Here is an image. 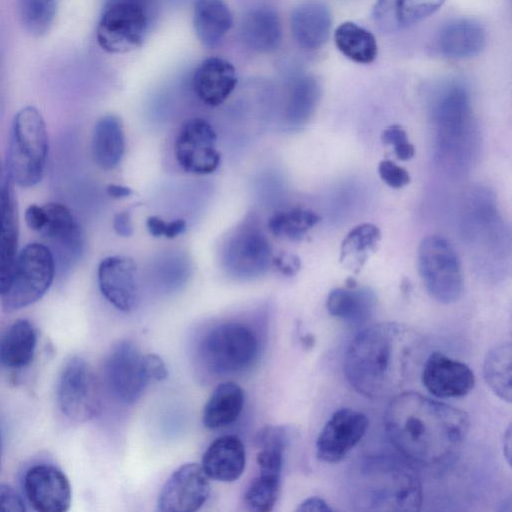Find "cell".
<instances>
[{"label": "cell", "instance_id": "obj_31", "mask_svg": "<svg viewBox=\"0 0 512 512\" xmlns=\"http://www.w3.org/2000/svg\"><path fill=\"white\" fill-rule=\"evenodd\" d=\"M244 399V391L238 384H219L204 405L203 425L208 429H219L232 424L243 409Z\"/></svg>", "mask_w": 512, "mask_h": 512}, {"label": "cell", "instance_id": "obj_25", "mask_svg": "<svg viewBox=\"0 0 512 512\" xmlns=\"http://www.w3.org/2000/svg\"><path fill=\"white\" fill-rule=\"evenodd\" d=\"M241 37L254 51H275L282 41V26L275 10L261 7L250 11L241 23Z\"/></svg>", "mask_w": 512, "mask_h": 512}, {"label": "cell", "instance_id": "obj_10", "mask_svg": "<svg viewBox=\"0 0 512 512\" xmlns=\"http://www.w3.org/2000/svg\"><path fill=\"white\" fill-rule=\"evenodd\" d=\"M56 395L61 412L75 422L89 421L101 407L96 375L81 357H72L65 363L58 378Z\"/></svg>", "mask_w": 512, "mask_h": 512}, {"label": "cell", "instance_id": "obj_50", "mask_svg": "<svg viewBox=\"0 0 512 512\" xmlns=\"http://www.w3.org/2000/svg\"><path fill=\"white\" fill-rule=\"evenodd\" d=\"M503 449L504 455L507 458L508 463H510V455H511V428L508 426L507 430L504 433L503 437Z\"/></svg>", "mask_w": 512, "mask_h": 512}, {"label": "cell", "instance_id": "obj_20", "mask_svg": "<svg viewBox=\"0 0 512 512\" xmlns=\"http://www.w3.org/2000/svg\"><path fill=\"white\" fill-rule=\"evenodd\" d=\"M487 43L484 27L469 18L454 19L443 25L435 37L439 54L451 59L471 58L480 54Z\"/></svg>", "mask_w": 512, "mask_h": 512}, {"label": "cell", "instance_id": "obj_15", "mask_svg": "<svg viewBox=\"0 0 512 512\" xmlns=\"http://www.w3.org/2000/svg\"><path fill=\"white\" fill-rule=\"evenodd\" d=\"M211 491L201 465L186 463L178 467L163 485L158 497V510L194 512L209 498Z\"/></svg>", "mask_w": 512, "mask_h": 512}, {"label": "cell", "instance_id": "obj_27", "mask_svg": "<svg viewBox=\"0 0 512 512\" xmlns=\"http://www.w3.org/2000/svg\"><path fill=\"white\" fill-rule=\"evenodd\" d=\"M375 305L376 297L371 289L355 286L333 289L326 301L330 315L352 325L365 323Z\"/></svg>", "mask_w": 512, "mask_h": 512}, {"label": "cell", "instance_id": "obj_39", "mask_svg": "<svg viewBox=\"0 0 512 512\" xmlns=\"http://www.w3.org/2000/svg\"><path fill=\"white\" fill-rule=\"evenodd\" d=\"M378 174L384 183L394 189H400L410 182L408 171L391 160L380 161Z\"/></svg>", "mask_w": 512, "mask_h": 512}, {"label": "cell", "instance_id": "obj_1", "mask_svg": "<svg viewBox=\"0 0 512 512\" xmlns=\"http://www.w3.org/2000/svg\"><path fill=\"white\" fill-rule=\"evenodd\" d=\"M421 336L412 328L385 322L359 332L347 347L343 372L350 386L370 399L392 397L418 367Z\"/></svg>", "mask_w": 512, "mask_h": 512}, {"label": "cell", "instance_id": "obj_41", "mask_svg": "<svg viewBox=\"0 0 512 512\" xmlns=\"http://www.w3.org/2000/svg\"><path fill=\"white\" fill-rule=\"evenodd\" d=\"M25 509L20 495L12 487L0 484V511L23 512Z\"/></svg>", "mask_w": 512, "mask_h": 512}, {"label": "cell", "instance_id": "obj_12", "mask_svg": "<svg viewBox=\"0 0 512 512\" xmlns=\"http://www.w3.org/2000/svg\"><path fill=\"white\" fill-rule=\"evenodd\" d=\"M104 375L110 393L125 404L135 403L151 381L146 372L144 354L126 340L111 349L105 361Z\"/></svg>", "mask_w": 512, "mask_h": 512}, {"label": "cell", "instance_id": "obj_22", "mask_svg": "<svg viewBox=\"0 0 512 512\" xmlns=\"http://www.w3.org/2000/svg\"><path fill=\"white\" fill-rule=\"evenodd\" d=\"M246 450L236 435L215 439L202 456L201 467L208 478L220 482H233L244 472Z\"/></svg>", "mask_w": 512, "mask_h": 512}, {"label": "cell", "instance_id": "obj_5", "mask_svg": "<svg viewBox=\"0 0 512 512\" xmlns=\"http://www.w3.org/2000/svg\"><path fill=\"white\" fill-rule=\"evenodd\" d=\"M48 155V135L41 113L32 106L15 115L9 136L6 170L17 185L29 188L43 177Z\"/></svg>", "mask_w": 512, "mask_h": 512}, {"label": "cell", "instance_id": "obj_4", "mask_svg": "<svg viewBox=\"0 0 512 512\" xmlns=\"http://www.w3.org/2000/svg\"><path fill=\"white\" fill-rule=\"evenodd\" d=\"M430 119L438 165L447 173H466L474 162L478 144L467 88L459 82L442 85L432 97Z\"/></svg>", "mask_w": 512, "mask_h": 512}, {"label": "cell", "instance_id": "obj_28", "mask_svg": "<svg viewBox=\"0 0 512 512\" xmlns=\"http://www.w3.org/2000/svg\"><path fill=\"white\" fill-rule=\"evenodd\" d=\"M320 97L321 86L314 76L301 75L292 81L284 105V122L289 129H299L310 120Z\"/></svg>", "mask_w": 512, "mask_h": 512}, {"label": "cell", "instance_id": "obj_21", "mask_svg": "<svg viewBox=\"0 0 512 512\" xmlns=\"http://www.w3.org/2000/svg\"><path fill=\"white\" fill-rule=\"evenodd\" d=\"M236 84L234 66L221 57H209L202 61L192 77L194 93L204 104L211 107L224 103Z\"/></svg>", "mask_w": 512, "mask_h": 512}, {"label": "cell", "instance_id": "obj_24", "mask_svg": "<svg viewBox=\"0 0 512 512\" xmlns=\"http://www.w3.org/2000/svg\"><path fill=\"white\" fill-rule=\"evenodd\" d=\"M445 0H377L373 19L379 29L392 33L406 29L436 12Z\"/></svg>", "mask_w": 512, "mask_h": 512}, {"label": "cell", "instance_id": "obj_26", "mask_svg": "<svg viewBox=\"0 0 512 512\" xmlns=\"http://www.w3.org/2000/svg\"><path fill=\"white\" fill-rule=\"evenodd\" d=\"M233 25L230 9L223 0H195L193 26L199 41L217 47Z\"/></svg>", "mask_w": 512, "mask_h": 512}, {"label": "cell", "instance_id": "obj_45", "mask_svg": "<svg viewBox=\"0 0 512 512\" xmlns=\"http://www.w3.org/2000/svg\"><path fill=\"white\" fill-rule=\"evenodd\" d=\"M113 227L120 236L128 237L132 234L131 215L129 210H124L115 215Z\"/></svg>", "mask_w": 512, "mask_h": 512}, {"label": "cell", "instance_id": "obj_11", "mask_svg": "<svg viewBox=\"0 0 512 512\" xmlns=\"http://www.w3.org/2000/svg\"><path fill=\"white\" fill-rule=\"evenodd\" d=\"M272 262V250L265 234L251 222L237 227L226 239L222 263L227 273L240 280L264 275Z\"/></svg>", "mask_w": 512, "mask_h": 512}, {"label": "cell", "instance_id": "obj_17", "mask_svg": "<svg viewBox=\"0 0 512 512\" xmlns=\"http://www.w3.org/2000/svg\"><path fill=\"white\" fill-rule=\"evenodd\" d=\"M97 279L104 298L116 309L131 312L139 300L137 266L127 256L104 258L98 266Z\"/></svg>", "mask_w": 512, "mask_h": 512}, {"label": "cell", "instance_id": "obj_8", "mask_svg": "<svg viewBox=\"0 0 512 512\" xmlns=\"http://www.w3.org/2000/svg\"><path fill=\"white\" fill-rule=\"evenodd\" d=\"M148 0H107L99 19L96 38L112 54L139 48L148 32Z\"/></svg>", "mask_w": 512, "mask_h": 512}, {"label": "cell", "instance_id": "obj_46", "mask_svg": "<svg viewBox=\"0 0 512 512\" xmlns=\"http://www.w3.org/2000/svg\"><path fill=\"white\" fill-rule=\"evenodd\" d=\"M296 510L300 512H328L333 509L324 499L313 496L305 499Z\"/></svg>", "mask_w": 512, "mask_h": 512}, {"label": "cell", "instance_id": "obj_47", "mask_svg": "<svg viewBox=\"0 0 512 512\" xmlns=\"http://www.w3.org/2000/svg\"><path fill=\"white\" fill-rule=\"evenodd\" d=\"M277 268L286 275H294L299 267V260L294 256H283L274 260Z\"/></svg>", "mask_w": 512, "mask_h": 512}, {"label": "cell", "instance_id": "obj_36", "mask_svg": "<svg viewBox=\"0 0 512 512\" xmlns=\"http://www.w3.org/2000/svg\"><path fill=\"white\" fill-rule=\"evenodd\" d=\"M16 9L24 30L33 37L50 30L57 11L55 0H16Z\"/></svg>", "mask_w": 512, "mask_h": 512}, {"label": "cell", "instance_id": "obj_44", "mask_svg": "<svg viewBox=\"0 0 512 512\" xmlns=\"http://www.w3.org/2000/svg\"><path fill=\"white\" fill-rule=\"evenodd\" d=\"M381 140L384 144L396 146L408 141V136L406 130L401 125L393 124L382 131Z\"/></svg>", "mask_w": 512, "mask_h": 512}, {"label": "cell", "instance_id": "obj_33", "mask_svg": "<svg viewBox=\"0 0 512 512\" xmlns=\"http://www.w3.org/2000/svg\"><path fill=\"white\" fill-rule=\"evenodd\" d=\"M511 367L512 347L510 342H503L487 353L483 374L488 387L500 399L511 402Z\"/></svg>", "mask_w": 512, "mask_h": 512}, {"label": "cell", "instance_id": "obj_29", "mask_svg": "<svg viewBox=\"0 0 512 512\" xmlns=\"http://www.w3.org/2000/svg\"><path fill=\"white\" fill-rule=\"evenodd\" d=\"M37 334L33 324L21 319L11 324L0 337V363L7 368L28 366L35 354Z\"/></svg>", "mask_w": 512, "mask_h": 512}, {"label": "cell", "instance_id": "obj_19", "mask_svg": "<svg viewBox=\"0 0 512 512\" xmlns=\"http://www.w3.org/2000/svg\"><path fill=\"white\" fill-rule=\"evenodd\" d=\"M46 221L39 233L48 242L47 246L60 263L71 264L83 250L80 226L72 212L59 203L43 205Z\"/></svg>", "mask_w": 512, "mask_h": 512}, {"label": "cell", "instance_id": "obj_34", "mask_svg": "<svg viewBox=\"0 0 512 512\" xmlns=\"http://www.w3.org/2000/svg\"><path fill=\"white\" fill-rule=\"evenodd\" d=\"M381 233L377 226L363 223L354 227L343 239L340 261L357 271L373 253L380 241Z\"/></svg>", "mask_w": 512, "mask_h": 512}, {"label": "cell", "instance_id": "obj_49", "mask_svg": "<svg viewBox=\"0 0 512 512\" xmlns=\"http://www.w3.org/2000/svg\"><path fill=\"white\" fill-rule=\"evenodd\" d=\"M107 193L112 198L120 199L131 195L132 191L127 186L110 184L107 186Z\"/></svg>", "mask_w": 512, "mask_h": 512}, {"label": "cell", "instance_id": "obj_43", "mask_svg": "<svg viewBox=\"0 0 512 512\" xmlns=\"http://www.w3.org/2000/svg\"><path fill=\"white\" fill-rule=\"evenodd\" d=\"M25 220L30 229L39 232L46 221V212L44 207L31 204L26 209Z\"/></svg>", "mask_w": 512, "mask_h": 512}, {"label": "cell", "instance_id": "obj_7", "mask_svg": "<svg viewBox=\"0 0 512 512\" xmlns=\"http://www.w3.org/2000/svg\"><path fill=\"white\" fill-rule=\"evenodd\" d=\"M418 270L427 292L436 301L451 304L461 298L464 289L462 267L447 239L432 235L420 242Z\"/></svg>", "mask_w": 512, "mask_h": 512}, {"label": "cell", "instance_id": "obj_3", "mask_svg": "<svg viewBox=\"0 0 512 512\" xmlns=\"http://www.w3.org/2000/svg\"><path fill=\"white\" fill-rule=\"evenodd\" d=\"M352 504L360 511H418L422 486L418 474L395 456H367L355 463L349 478Z\"/></svg>", "mask_w": 512, "mask_h": 512}, {"label": "cell", "instance_id": "obj_16", "mask_svg": "<svg viewBox=\"0 0 512 512\" xmlns=\"http://www.w3.org/2000/svg\"><path fill=\"white\" fill-rule=\"evenodd\" d=\"M24 491L32 507L39 512H65L72 501L71 484L57 467L38 464L24 476Z\"/></svg>", "mask_w": 512, "mask_h": 512}, {"label": "cell", "instance_id": "obj_48", "mask_svg": "<svg viewBox=\"0 0 512 512\" xmlns=\"http://www.w3.org/2000/svg\"><path fill=\"white\" fill-rule=\"evenodd\" d=\"M394 153L401 161H408L415 155V147L408 141L394 146Z\"/></svg>", "mask_w": 512, "mask_h": 512}, {"label": "cell", "instance_id": "obj_14", "mask_svg": "<svg viewBox=\"0 0 512 512\" xmlns=\"http://www.w3.org/2000/svg\"><path fill=\"white\" fill-rule=\"evenodd\" d=\"M369 421L367 416L351 408L335 411L322 428L316 440V456L328 463L343 458L361 441Z\"/></svg>", "mask_w": 512, "mask_h": 512}, {"label": "cell", "instance_id": "obj_40", "mask_svg": "<svg viewBox=\"0 0 512 512\" xmlns=\"http://www.w3.org/2000/svg\"><path fill=\"white\" fill-rule=\"evenodd\" d=\"M147 230L154 237L174 238L182 234L186 229V222L183 219L164 221L158 216H150L146 221Z\"/></svg>", "mask_w": 512, "mask_h": 512}, {"label": "cell", "instance_id": "obj_13", "mask_svg": "<svg viewBox=\"0 0 512 512\" xmlns=\"http://www.w3.org/2000/svg\"><path fill=\"white\" fill-rule=\"evenodd\" d=\"M174 153L180 167L195 175L214 172L221 159L216 133L203 118H192L183 123L175 139Z\"/></svg>", "mask_w": 512, "mask_h": 512}, {"label": "cell", "instance_id": "obj_18", "mask_svg": "<svg viewBox=\"0 0 512 512\" xmlns=\"http://www.w3.org/2000/svg\"><path fill=\"white\" fill-rule=\"evenodd\" d=\"M421 379L426 390L437 398L465 396L475 385L474 374L465 363L441 352L431 353L426 358Z\"/></svg>", "mask_w": 512, "mask_h": 512}, {"label": "cell", "instance_id": "obj_35", "mask_svg": "<svg viewBox=\"0 0 512 512\" xmlns=\"http://www.w3.org/2000/svg\"><path fill=\"white\" fill-rule=\"evenodd\" d=\"M319 221L320 217L314 211L296 207L275 213L268 226L275 236L298 241Z\"/></svg>", "mask_w": 512, "mask_h": 512}, {"label": "cell", "instance_id": "obj_38", "mask_svg": "<svg viewBox=\"0 0 512 512\" xmlns=\"http://www.w3.org/2000/svg\"><path fill=\"white\" fill-rule=\"evenodd\" d=\"M14 218H17V209L11 179L0 160V233Z\"/></svg>", "mask_w": 512, "mask_h": 512}, {"label": "cell", "instance_id": "obj_9", "mask_svg": "<svg viewBox=\"0 0 512 512\" xmlns=\"http://www.w3.org/2000/svg\"><path fill=\"white\" fill-rule=\"evenodd\" d=\"M56 262L50 249L30 243L18 254L11 284L1 296L6 311L25 308L43 297L51 286Z\"/></svg>", "mask_w": 512, "mask_h": 512}, {"label": "cell", "instance_id": "obj_2", "mask_svg": "<svg viewBox=\"0 0 512 512\" xmlns=\"http://www.w3.org/2000/svg\"><path fill=\"white\" fill-rule=\"evenodd\" d=\"M383 423L391 444L404 457L435 465L462 446L470 422L463 410L407 391L392 396Z\"/></svg>", "mask_w": 512, "mask_h": 512}, {"label": "cell", "instance_id": "obj_42", "mask_svg": "<svg viewBox=\"0 0 512 512\" xmlns=\"http://www.w3.org/2000/svg\"><path fill=\"white\" fill-rule=\"evenodd\" d=\"M146 372L150 380L161 381L167 378L168 370L162 358L156 354H144Z\"/></svg>", "mask_w": 512, "mask_h": 512}, {"label": "cell", "instance_id": "obj_30", "mask_svg": "<svg viewBox=\"0 0 512 512\" xmlns=\"http://www.w3.org/2000/svg\"><path fill=\"white\" fill-rule=\"evenodd\" d=\"M95 162L104 170L116 168L125 153V134L120 119L105 115L95 124L92 138Z\"/></svg>", "mask_w": 512, "mask_h": 512}, {"label": "cell", "instance_id": "obj_23", "mask_svg": "<svg viewBox=\"0 0 512 512\" xmlns=\"http://www.w3.org/2000/svg\"><path fill=\"white\" fill-rule=\"evenodd\" d=\"M290 24L296 43L304 49L315 50L322 47L329 38L332 15L325 3L309 0L293 10Z\"/></svg>", "mask_w": 512, "mask_h": 512}, {"label": "cell", "instance_id": "obj_32", "mask_svg": "<svg viewBox=\"0 0 512 512\" xmlns=\"http://www.w3.org/2000/svg\"><path fill=\"white\" fill-rule=\"evenodd\" d=\"M334 42L338 50L355 63L369 64L378 53L375 36L354 22L341 23L334 32Z\"/></svg>", "mask_w": 512, "mask_h": 512}, {"label": "cell", "instance_id": "obj_37", "mask_svg": "<svg viewBox=\"0 0 512 512\" xmlns=\"http://www.w3.org/2000/svg\"><path fill=\"white\" fill-rule=\"evenodd\" d=\"M280 487V474L258 471L244 494V502L253 511H271L277 503Z\"/></svg>", "mask_w": 512, "mask_h": 512}, {"label": "cell", "instance_id": "obj_6", "mask_svg": "<svg viewBox=\"0 0 512 512\" xmlns=\"http://www.w3.org/2000/svg\"><path fill=\"white\" fill-rule=\"evenodd\" d=\"M258 340L251 327L239 323H222L213 327L200 343L204 365L215 374L243 371L255 361Z\"/></svg>", "mask_w": 512, "mask_h": 512}]
</instances>
